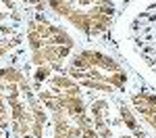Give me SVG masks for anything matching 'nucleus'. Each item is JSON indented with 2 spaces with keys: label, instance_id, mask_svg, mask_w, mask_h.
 <instances>
[{
  "label": "nucleus",
  "instance_id": "1",
  "mask_svg": "<svg viewBox=\"0 0 156 138\" xmlns=\"http://www.w3.org/2000/svg\"><path fill=\"white\" fill-rule=\"evenodd\" d=\"M0 96L9 107L12 138H44L50 113L37 99L31 80L19 67H0Z\"/></svg>",
  "mask_w": 156,
  "mask_h": 138
},
{
  "label": "nucleus",
  "instance_id": "2",
  "mask_svg": "<svg viewBox=\"0 0 156 138\" xmlns=\"http://www.w3.org/2000/svg\"><path fill=\"white\" fill-rule=\"evenodd\" d=\"M25 42L29 48V61L34 67L31 84L40 86L54 71L62 69L75 52V40L50 17L37 13L25 21Z\"/></svg>",
  "mask_w": 156,
  "mask_h": 138
},
{
  "label": "nucleus",
  "instance_id": "3",
  "mask_svg": "<svg viewBox=\"0 0 156 138\" xmlns=\"http://www.w3.org/2000/svg\"><path fill=\"white\" fill-rule=\"evenodd\" d=\"M67 75L73 77L79 86L98 92H119L127 88L129 75L123 63L108 50L83 48L73 52L65 65Z\"/></svg>",
  "mask_w": 156,
  "mask_h": 138
},
{
  "label": "nucleus",
  "instance_id": "4",
  "mask_svg": "<svg viewBox=\"0 0 156 138\" xmlns=\"http://www.w3.org/2000/svg\"><path fill=\"white\" fill-rule=\"evenodd\" d=\"M46 4L56 17L71 23L90 40L108 34L117 21L115 0H46Z\"/></svg>",
  "mask_w": 156,
  "mask_h": 138
},
{
  "label": "nucleus",
  "instance_id": "5",
  "mask_svg": "<svg viewBox=\"0 0 156 138\" xmlns=\"http://www.w3.org/2000/svg\"><path fill=\"white\" fill-rule=\"evenodd\" d=\"M125 38L133 50V61L148 67L156 77V0H142V4L129 6L125 15Z\"/></svg>",
  "mask_w": 156,
  "mask_h": 138
},
{
  "label": "nucleus",
  "instance_id": "6",
  "mask_svg": "<svg viewBox=\"0 0 156 138\" xmlns=\"http://www.w3.org/2000/svg\"><path fill=\"white\" fill-rule=\"evenodd\" d=\"M34 88L37 92V99L42 100L50 115L52 113L87 115V103L83 99L81 86L67 73H52L46 82Z\"/></svg>",
  "mask_w": 156,
  "mask_h": 138
},
{
  "label": "nucleus",
  "instance_id": "7",
  "mask_svg": "<svg viewBox=\"0 0 156 138\" xmlns=\"http://www.w3.org/2000/svg\"><path fill=\"white\" fill-rule=\"evenodd\" d=\"M52 138H100L90 115L52 113Z\"/></svg>",
  "mask_w": 156,
  "mask_h": 138
},
{
  "label": "nucleus",
  "instance_id": "8",
  "mask_svg": "<svg viewBox=\"0 0 156 138\" xmlns=\"http://www.w3.org/2000/svg\"><path fill=\"white\" fill-rule=\"evenodd\" d=\"M131 107L142 119L146 121V125L152 128V132H156V94L150 90H137L131 92Z\"/></svg>",
  "mask_w": 156,
  "mask_h": 138
},
{
  "label": "nucleus",
  "instance_id": "9",
  "mask_svg": "<svg viewBox=\"0 0 156 138\" xmlns=\"http://www.w3.org/2000/svg\"><path fill=\"white\" fill-rule=\"evenodd\" d=\"M21 44H23L21 34H19L15 27H11V25L0 21V57H9V54L15 52Z\"/></svg>",
  "mask_w": 156,
  "mask_h": 138
},
{
  "label": "nucleus",
  "instance_id": "10",
  "mask_svg": "<svg viewBox=\"0 0 156 138\" xmlns=\"http://www.w3.org/2000/svg\"><path fill=\"white\" fill-rule=\"evenodd\" d=\"M11 134V117H9V107L4 99L0 96V138H6Z\"/></svg>",
  "mask_w": 156,
  "mask_h": 138
}]
</instances>
